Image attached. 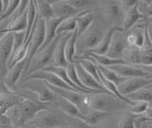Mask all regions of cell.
<instances>
[{
	"instance_id": "ac0fdd59",
	"label": "cell",
	"mask_w": 152,
	"mask_h": 128,
	"mask_svg": "<svg viewBox=\"0 0 152 128\" xmlns=\"http://www.w3.org/2000/svg\"><path fill=\"white\" fill-rule=\"evenodd\" d=\"M72 33L64 34L63 36H61V38H60V40L58 42V44H57L55 52H54L53 62H52V65L57 66V67H63V68H66L69 66V63L66 59L65 48H66V42H68V40H69V38L70 37V36H71Z\"/></svg>"
},
{
	"instance_id": "f907efd6",
	"label": "cell",
	"mask_w": 152,
	"mask_h": 128,
	"mask_svg": "<svg viewBox=\"0 0 152 128\" xmlns=\"http://www.w3.org/2000/svg\"><path fill=\"white\" fill-rule=\"evenodd\" d=\"M17 128H27L26 126H23V127H17Z\"/></svg>"
},
{
	"instance_id": "4fadbf2b",
	"label": "cell",
	"mask_w": 152,
	"mask_h": 128,
	"mask_svg": "<svg viewBox=\"0 0 152 128\" xmlns=\"http://www.w3.org/2000/svg\"><path fill=\"white\" fill-rule=\"evenodd\" d=\"M127 47L126 33L123 30L117 31L112 37V41L106 55L114 59H123L124 53Z\"/></svg>"
},
{
	"instance_id": "b9f144b4",
	"label": "cell",
	"mask_w": 152,
	"mask_h": 128,
	"mask_svg": "<svg viewBox=\"0 0 152 128\" xmlns=\"http://www.w3.org/2000/svg\"><path fill=\"white\" fill-rule=\"evenodd\" d=\"M140 68H142L144 71H145L146 73H148L149 75H152V65L151 66H140Z\"/></svg>"
},
{
	"instance_id": "816d5d0a",
	"label": "cell",
	"mask_w": 152,
	"mask_h": 128,
	"mask_svg": "<svg viewBox=\"0 0 152 128\" xmlns=\"http://www.w3.org/2000/svg\"><path fill=\"white\" fill-rule=\"evenodd\" d=\"M1 92H2V91H0V93H1Z\"/></svg>"
},
{
	"instance_id": "9c48e42d",
	"label": "cell",
	"mask_w": 152,
	"mask_h": 128,
	"mask_svg": "<svg viewBox=\"0 0 152 128\" xmlns=\"http://www.w3.org/2000/svg\"><path fill=\"white\" fill-rule=\"evenodd\" d=\"M46 37V20L45 19H38L37 18V23L35 26L34 32H33V36L31 37V43H30V48H28V53L27 56V64L26 68L24 71L23 75L27 72L28 65H30L31 61L34 58L36 53L41 49V47L44 44ZM23 78V77H22Z\"/></svg>"
},
{
	"instance_id": "f546056e",
	"label": "cell",
	"mask_w": 152,
	"mask_h": 128,
	"mask_svg": "<svg viewBox=\"0 0 152 128\" xmlns=\"http://www.w3.org/2000/svg\"><path fill=\"white\" fill-rule=\"evenodd\" d=\"M109 113H104V112H100V111H94V110H89L87 114L84 115L83 121L87 122L88 125L94 126L98 124L99 122H101L103 120H104Z\"/></svg>"
},
{
	"instance_id": "8fae6325",
	"label": "cell",
	"mask_w": 152,
	"mask_h": 128,
	"mask_svg": "<svg viewBox=\"0 0 152 128\" xmlns=\"http://www.w3.org/2000/svg\"><path fill=\"white\" fill-rule=\"evenodd\" d=\"M13 46V33L5 34L0 38V72L3 77L8 72V62L12 52Z\"/></svg>"
},
{
	"instance_id": "9a60e30c",
	"label": "cell",
	"mask_w": 152,
	"mask_h": 128,
	"mask_svg": "<svg viewBox=\"0 0 152 128\" xmlns=\"http://www.w3.org/2000/svg\"><path fill=\"white\" fill-rule=\"evenodd\" d=\"M126 43L128 46H134L142 49L145 40V21L142 20L126 33Z\"/></svg>"
},
{
	"instance_id": "c3c4849f",
	"label": "cell",
	"mask_w": 152,
	"mask_h": 128,
	"mask_svg": "<svg viewBox=\"0 0 152 128\" xmlns=\"http://www.w3.org/2000/svg\"><path fill=\"white\" fill-rule=\"evenodd\" d=\"M145 20H147V21H150V22H152V17H149V18H145Z\"/></svg>"
},
{
	"instance_id": "d4e9b609",
	"label": "cell",
	"mask_w": 152,
	"mask_h": 128,
	"mask_svg": "<svg viewBox=\"0 0 152 128\" xmlns=\"http://www.w3.org/2000/svg\"><path fill=\"white\" fill-rule=\"evenodd\" d=\"M123 59L127 65L140 67L142 62V49L127 45L125 53H124Z\"/></svg>"
},
{
	"instance_id": "d6a6232c",
	"label": "cell",
	"mask_w": 152,
	"mask_h": 128,
	"mask_svg": "<svg viewBox=\"0 0 152 128\" xmlns=\"http://www.w3.org/2000/svg\"><path fill=\"white\" fill-rule=\"evenodd\" d=\"M136 118L137 116L133 115L128 111L124 112L119 117L118 128H137L136 126Z\"/></svg>"
},
{
	"instance_id": "60d3db41",
	"label": "cell",
	"mask_w": 152,
	"mask_h": 128,
	"mask_svg": "<svg viewBox=\"0 0 152 128\" xmlns=\"http://www.w3.org/2000/svg\"><path fill=\"white\" fill-rule=\"evenodd\" d=\"M0 91H2V92H10L9 90L6 88V86L4 85L3 77H2V75H1V72H0Z\"/></svg>"
},
{
	"instance_id": "d6986e66",
	"label": "cell",
	"mask_w": 152,
	"mask_h": 128,
	"mask_svg": "<svg viewBox=\"0 0 152 128\" xmlns=\"http://www.w3.org/2000/svg\"><path fill=\"white\" fill-rule=\"evenodd\" d=\"M25 98L16 92H1L0 93V117L5 115L12 106L23 101Z\"/></svg>"
},
{
	"instance_id": "f6af8a7d",
	"label": "cell",
	"mask_w": 152,
	"mask_h": 128,
	"mask_svg": "<svg viewBox=\"0 0 152 128\" xmlns=\"http://www.w3.org/2000/svg\"><path fill=\"white\" fill-rule=\"evenodd\" d=\"M145 123H146V124H147V125H149V126H151V127H152V121H146Z\"/></svg>"
},
{
	"instance_id": "6da1fadb",
	"label": "cell",
	"mask_w": 152,
	"mask_h": 128,
	"mask_svg": "<svg viewBox=\"0 0 152 128\" xmlns=\"http://www.w3.org/2000/svg\"><path fill=\"white\" fill-rule=\"evenodd\" d=\"M106 31L107 30L103 29L98 21L95 20L93 24L82 36H78L77 43H76L75 62L76 60L89 53L101 42Z\"/></svg>"
},
{
	"instance_id": "30bf717a",
	"label": "cell",
	"mask_w": 152,
	"mask_h": 128,
	"mask_svg": "<svg viewBox=\"0 0 152 128\" xmlns=\"http://www.w3.org/2000/svg\"><path fill=\"white\" fill-rule=\"evenodd\" d=\"M27 64V58L19 61L16 64H14L12 67H11L4 77L3 82L6 88L10 92H14V90L17 87L18 83L23 77L24 71L26 68Z\"/></svg>"
},
{
	"instance_id": "7c38bea8",
	"label": "cell",
	"mask_w": 152,
	"mask_h": 128,
	"mask_svg": "<svg viewBox=\"0 0 152 128\" xmlns=\"http://www.w3.org/2000/svg\"><path fill=\"white\" fill-rule=\"evenodd\" d=\"M152 85V78H132L126 79L118 86V90L123 97H127L138 90L149 87Z\"/></svg>"
},
{
	"instance_id": "83f0119b",
	"label": "cell",
	"mask_w": 152,
	"mask_h": 128,
	"mask_svg": "<svg viewBox=\"0 0 152 128\" xmlns=\"http://www.w3.org/2000/svg\"><path fill=\"white\" fill-rule=\"evenodd\" d=\"M131 101H144L152 105V88H142L126 97Z\"/></svg>"
},
{
	"instance_id": "4dcf8cb0",
	"label": "cell",
	"mask_w": 152,
	"mask_h": 128,
	"mask_svg": "<svg viewBox=\"0 0 152 128\" xmlns=\"http://www.w3.org/2000/svg\"><path fill=\"white\" fill-rule=\"evenodd\" d=\"M78 62L81 64V66L87 71V72L92 75V77L97 80L98 82H100V79H99V69H98V66L97 64L94 62L92 59H90L88 58H80L77 60Z\"/></svg>"
},
{
	"instance_id": "f1b7e54d",
	"label": "cell",
	"mask_w": 152,
	"mask_h": 128,
	"mask_svg": "<svg viewBox=\"0 0 152 128\" xmlns=\"http://www.w3.org/2000/svg\"><path fill=\"white\" fill-rule=\"evenodd\" d=\"M77 16H78L65 18L58 26L56 34L62 35V34H68V33L74 32L76 30V27H77Z\"/></svg>"
},
{
	"instance_id": "3957f363",
	"label": "cell",
	"mask_w": 152,
	"mask_h": 128,
	"mask_svg": "<svg viewBox=\"0 0 152 128\" xmlns=\"http://www.w3.org/2000/svg\"><path fill=\"white\" fill-rule=\"evenodd\" d=\"M69 116L53 106L37 113L32 120L28 122L38 128H57L69 124Z\"/></svg>"
},
{
	"instance_id": "7dc6e473",
	"label": "cell",
	"mask_w": 152,
	"mask_h": 128,
	"mask_svg": "<svg viewBox=\"0 0 152 128\" xmlns=\"http://www.w3.org/2000/svg\"><path fill=\"white\" fill-rule=\"evenodd\" d=\"M57 128H69V125H65V126H61V127H57Z\"/></svg>"
},
{
	"instance_id": "74e56055",
	"label": "cell",
	"mask_w": 152,
	"mask_h": 128,
	"mask_svg": "<svg viewBox=\"0 0 152 128\" xmlns=\"http://www.w3.org/2000/svg\"><path fill=\"white\" fill-rule=\"evenodd\" d=\"M137 0H121V5L124 9V11L126 13L128 11H130L131 9L137 4Z\"/></svg>"
},
{
	"instance_id": "277c9868",
	"label": "cell",
	"mask_w": 152,
	"mask_h": 128,
	"mask_svg": "<svg viewBox=\"0 0 152 128\" xmlns=\"http://www.w3.org/2000/svg\"><path fill=\"white\" fill-rule=\"evenodd\" d=\"M62 35H57L56 37L54 38V40L51 42V43L47 46L46 48H44L41 51H38L36 55H34V58H32V60L31 61L30 65H28L27 72L25 73V75H23V78H21L20 82L18 84H20L24 79H25L27 77H28L30 75L37 72V71L40 70H44L45 68H47L48 66L52 65V62H53V56H54V52L56 49V46L58 44V42L61 38Z\"/></svg>"
},
{
	"instance_id": "e0dca14e",
	"label": "cell",
	"mask_w": 152,
	"mask_h": 128,
	"mask_svg": "<svg viewBox=\"0 0 152 128\" xmlns=\"http://www.w3.org/2000/svg\"><path fill=\"white\" fill-rule=\"evenodd\" d=\"M113 70L114 72L117 73L120 77L125 78H152V75L146 73L140 67L136 66L123 64V65H115L111 67H107Z\"/></svg>"
},
{
	"instance_id": "5b68a950",
	"label": "cell",
	"mask_w": 152,
	"mask_h": 128,
	"mask_svg": "<svg viewBox=\"0 0 152 128\" xmlns=\"http://www.w3.org/2000/svg\"><path fill=\"white\" fill-rule=\"evenodd\" d=\"M17 89L27 90V91L33 93L37 97L38 101L43 103L52 104L56 101L57 98H58L51 91L50 88L48 86V84L44 80H41V79L25 80L23 83L19 84L15 88V90ZM15 90H14V91H15Z\"/></svg>"
},
{
	"instance_id": "cb8c5ba5",
	"label": "cell",
	"mask_w": 152,
	"mask_h": 128,
	"mask_svg": "<svg viewBox=\"0 0 152 128\" xmlns=\"http://www.w3.org/2000/svg\"><path fill=\"white\" fill-rule=\"evenodd\" d=\"M94 21H95V16L92 10L83 11L81 13H79L77 16V27H76L78 36H82L93 24Z\"/></svg>"
},
{
	"instance_id": "bcb514c9",
	"label": "cell",
	"mask_w": 152,
	"mask_h": 128,
	"mask_svg": "<svg viewBox=\"0 0 152 128\" xmlns=\"http://www.w3.org/2000/svg\"><path fill=\"white\" fill-rule=\"evenodd\" d=\"M140 128H146V124H145V122H144L141 125V127Z\"/></svg>"
},
{
	"instance_id": "681fc988",
	"label": "cell",
	"mask_w": 152,
	"mask_h": 128,
	"mask_svg": "<svg viewBox=\"0 0 152 128\" xmlns=\"http://www.w3.org/2000/svg\"><path fill=\"white\" fill-rule=\"evenodd\" d=\"M145 124H146V123H145ZM146 128H152V127H151V126H149V125H147V124H146Z\"/></svg>"
},
{
	"instance_id": "8992f818",
	"label": "cell",
	"mask_w": 152,
	"mask_h": 128,
	"mask_svg": "<svg viewBox=\"0 0 152 128\" xmlns=\"http://www.w3.org/2000/svg\"><path fill=\"white\" fill-rule=\"evenodd\" d=\"M98 6L103 13L104 20L110 27H123L126 13L121 5V0L98 1Z\"/></svg>"
},
{
	"instance_id": "484cf974",
	"label": "cell",
	"mask_w": 152,
	"mask_h": 128,
	"mask_svg": "<svg viewBox=\"0 0 152 128\" xmlns=\"http://www.w3.org/2000/svg\"><path fill=\"white\" fill-rule=\"evenodd\" d=\"M36 9V17L38 19L49 20L53 18V13L51 10V6L49 1L46 0H34Z\"/></svg>"
},
{
	"instance_id": "1f68e13d",
	"label": "cell",
	"mask_w": 152,
	"mask_h": 128,
	"mask_svg": "<svg viewBox=\"0 0 152 128\" xmlns=\"http://www.w3.org/2000/svg\"><path fill=\"white\" fill-rule=\"evenodd\" d=\"M98 66V68L100 70V72H101V74L103 75V77L107 79L108 81L112 82L113 84H115L116 86H119L121 83H123L124 81H125L126 79L127 78H125L123 77H120L117 73L114 72L113 70H111L110 68H107V67H102V66Z\"/></svg>"
},
{
	"instance_id": "603a6c76",
	"label": "cell",
	"mask_w": 152,
	"mask_h": 128,
	"mask_svg": "<svg viewBox=\"0 0 152 128\" xmlns=\"http://www.w3.org/2000/svg\"><path fill=\"white\" fill-rule=\"evenodd\" d=\"M64 19L65 18L53 17V18H51V19L46 20V37H45L44 44H43V46L41 47V49L39 51L46 48L47 46H49L51 42L54 40V38L57 36L56 32H57V29H58V26Z\"/></svg>"
},
{
	"instance_id": "836d02e7",
	"label": "cell",
	"mask_w": 152,
	"mask_h": 128,
	"mask_svg": "<svg viewBox=\"0 0 152 128\" xmlns=\"http://www.w3.org/2000/svg\"><path fill=\"white\" fill-rule=\"evenodd\" d=\"M69 5L80 12L91 10L94 6H98V1H90V0H68Z\"/></svg>"
},
{
	"instance_id": "ffe728a7",
	"label": "cell",
	"mask_w": 152,
	"mask_h": 128,
	"mask_svg": "<svg viewBox=\"0 0 152 128\" xmlns=\"http://www.w3.org/2000/svg\"><path fill=\"white\" fill-rule=\"evenodd\" d=\"M120 30H123L120 27H109L108 29H107L106 33H104L101 42L88 54H94V55H107L109 47H110L114 34H115L117 31H120Z\"/></svg>"
},
{
	"instance_id": "44dd1931",
	"label": "cell",
	"mask_w": 152,
	"mask_h": 128,
	"mask_svg": "<svg viewBox=\"0 0 152 128\" xmlns=\"http://www.w3.org/2000/svg\"><path fill=\"white\" fill-rule=\"evenodd\" d=\"M145 16L142 13L140 9H139V1L137 2L136 5L133 7L130 11H128L126 13V17H125V21H124V24L122 29L123 31L126 33L129 31L131 28H133L135 25H137L138 23H140L141 21L145 20Z\"/></svg>"
},
{
	"instance_id": "ba28073f",
	"label": "cell",
	"mask_w": 152,
	"mask_h": 128,
	"mask_svg": "<svg viewBox=\"0 0 152 128\" xmlns=\"http://www.w3.org/2000/svg\"><path fill=\"white\" fill-rule=\"evenodd\" d=\"M48 86L50 88L51 91L53 92L57 97L63 98L66 99V101H69V102H71L72 104H74V105L81 111V113H82L83 115L87 114L89 111V108L88 106V102H87L88 94L73 91V90L60 89V88H57L54 86H51L50 84H48Z\"/></svg>"
},
{
	"instance_id": "ee69618b",
	"label": "cell",
	"mask_w": 152,
	"mask_h": 128,
	"mask_svg": "<svg viewBox=\"0 0 152 128\" xmlns=\"http://www.w3.org/2000/svg\"><path fill=\"white\" fill-rule=\"evenodd\" d=\"M27 128H38V127H36L35 125H33V124H31V123H27V124L25 125Z\"/></svg>"
},
{
	"instance_id": "52a82bcc",
	"label": "cell",
	"mask_w": 152,
	"mask_h": 128,
	"mask_svg": "<svg viewBox=\"0 0 152 128\" xmlns=\"http://www.w3.org/2000/svg\"><path fill=\"white\" fill-rule=\"evenodd\" d=\"M19 112H20V127L25 126L28 122H30L37 113L49 108L51 104L43 103L39 101L31 98H25L23 101L18 104Z\"/></svg>"
},
{
	"instance_id": "2e32d148",
	"label": "cell",
	"mask_w": 152,
	"mask_h": 128,
	"mask_svg": "<svg viewBox=\"0 0 152 128\" xmlns=\"http://www.w3.org/2000/svg\"><path fill=\"white\" fill-rule=\"evenodd\" d=\"M49 2L51 6V10L52 13H53L54 17L57 18H68L78 16L79 13H82L69 5L68 0H57V1Z\"/></svg>"
},
{
	"instance_id": "f35d334b",
	"label": "cell",
	"mask_w": 152,
	"mask_h": 128,
	"mask_svg": "<svg viewBox=\"0 0 152 128\" xmlns=\"http://www.w3.org/2000/svg\"><path fill=\"white\" fill-rule=\"evenodd\" d=\"M0 128H13L11 121L6 115L0 117Z\"/></svg>"
},
{
	"instance_id": "ab89813d",
	"label": "cell",
	"mask_w": 152,
	"mask_h": 128,
	"mask_svg": "<svg viewBox=\"0 0 152 128\" xmlns=\"http://www.w3.org/2000/svg\"><path fill=\"white\" fill-rule=\"evenodd\" d=\"M145 32H146V35H147V36L149 37L150 41L152 42V22L147 21L145 19Z\"/></svg>"
},
{
	"instance_id": "7a4b0ae2",
	"label": "cell",
	"mask_w": 152,
	"mask_h": 128,
	"mask_svg": "<svg viewBox=\"0 0 152 128\" xmlns=\"http://www.w3.org/2000/svg\"><path fill=\"white\" fill-rule=\"evenodd\" d=\"M87 102L89 110L109 114H111L112 112L121 111L126 107V103L118 99L114 96L102 92L88 94Z\"/></svg>"
},
{
	"instance_id": "d590c367",
	"label": "cell",
	"mask_w": 152,
	"mask_h": 128,
	"mask_svg": "<svg viewBox=\"0 0 152 128\" xmlns=\"http://www.w3.org/2000/svg\"><path fill=\"white\" fill-rule=\"evenodd\" d=\"M118 121L119 118H116L112 114H109L104 120H103L101 122H99L98 124L91 127L92 128H118Z\"/></svg>"
},
{
	"instance_id": "e575fe53",
	"label": "cell",
	"mask_w": 152,
	"mask_h": 128,
	"mask_svg": "<svg viewBox=\"0 0 152 128\" xmlns=\"http://www.w3.org/2000/svg\"><path fill=\"white\" fill-rule=\"evenodd\" d=\"M148 106L149 104L144 101H133L131 105H126L127 111L135 116H142L147 110Z\"/></svg>"
},
{
	"instance_id": "5bb4252c",
	"label": "cell",
	"mask_w": 152,
	"mask_h": 128,
	"mask_svg": "<svg viewBox=\"0 0 152 128\" xmlns=\"http://www.w3.org/2000/svg\"><path fill=\"white\" fill-rule=\"evenodd\" d=\"M75 69H76V72H77L80 82L82 83V85L85 88L90 90V91H94V92H103V93L109 94L107 90L103 87V85L101 83L98 82L92 75H90L87 71L81 66V64L78 61L75 62Z\"/></svg>"
},
{
	"instance_id": "7bdbcfd3",
	"label": "cell",
	"mask_w": 152,
	"mask_h": 128,
	"mask_svg": "<svg viewBox=\"0 0 152 128\" xmlns=\"http://www.w3.org/2000/svg\"><path fill=\"white\" fill-rule=\"evenodd\" d=\"M2 11H3V2L2 0H0V16L2 15Z\"/></svg>"
},
{
	"instance_id": "4316f807",
	"label": "cell",
	"mask_w": 152,
	"mask_h": 128,
	"mask_svg": "<svg viewBox=\"0 0 152 128\" xmlns=\"http://www.w3.org/2000/svg\"><path fill=\"white\" fill-rule=\"evenodd\" d=\"M78 39V35H77V30H75L72 34H71L70 37L69 38L68 42L66 44L65 48V54H66V61L70 63H75V55H76V43H77Z\"/></svg>"
},
{
	"instance_id": "7402d4cb",
	"label": "cell",
	"mask_w": 152,
	"mask_h": 128,
	"mask_svg": "<svg viewBox=\"0 0 152 128\" xmlns=\"http://www.w3.org/2000/svg\"><path fill=\"white\" fill-rule=\"evenodd\" d=\"M51 106L57 108L58 110L62 111L69 117L77 118H80V120H83L84 118V115L81 113L79 109L76 107L74 104H72L71 102H69V101H66V99H65L63 98L58 97L56 99V101L51 104Z\"/></svg>"
},
{
	"instance_id": "8d00e7d4",
	"label": "cell",
	"mask_w": 152,
	"mask_h": 128,
	"mask_svg": "<svg viewBox=\"0 0 152 128\" xmlns=\"http://www.w3.org/2000/svg\"><path fill=\"white\" fill-rule=\"evenodd\" d=\"M69 128H92L88 125L87 122H85L83 120H80L77 118H69Z\"/></svg>"
}]
</instances>
